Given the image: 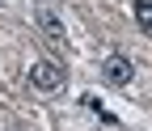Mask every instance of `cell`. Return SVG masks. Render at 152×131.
I'll return each instance as SVG.
<instances>
[{
    "mask_svg": "<svg viewBox=\"0 0 152 131\" xmlns=\"http://www.w3.org/2000/svg\"><path fill=\"white\" fill-rule=\"evenodd\" d=\"M34 17H38V30H42L51 42H64V21H59V13H55V9L38 4V13H34Z\"/></svg>",
    "mask_w": 152,
    "mask_h": 131,
    "instance_id": "3",
    "label": "cell"
},
{
    "mask_svg": "<svg viewBox=\"0 0 152 131\" xmlns=\"http://www.w3.org/2000/svg\"><path fill=\"white\" fill-rule=\"evenodd\" d=\"M30 85L34 89H42V93H55L64 85V68L59 64H51V59H38L34 68H30Z\"/></svg>",
    "mask_w": 152,
    "mask_h": 131,
    "instance_id": "1",
    "label": "cell"
},
{
    "mask_svg": "<svg viewBox=\"0 0 152 131\" xmlns=\"http://www.w3.org/2000/svg\"><path fill=\"white\" fill-rule=\"evenodd\" d=\"M102 72H106V81H110L114 89H123V85H131V72H135V68H131V59H127V55H110Z\"/></svg>",
    "mask_w": 152,
    "mask_h": 131,
    "instance_id": "2",
    "label": "cell"
},
{
    "mask_svg": "<svg viewBox=\"0 0 152 131\" xmlns=\"http://www.w3.org/2000/svg\"><path fill=\"white\" fill-rule=\"evenodd\" d=\"M135 21L144 30H152V0H135Z\"/></svg>",
    "mask_w": 152,
    "mask_h": 131,
    "instance_id": "4",
    "label": "cell"
}]
</instances>
